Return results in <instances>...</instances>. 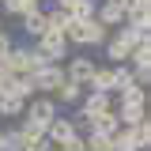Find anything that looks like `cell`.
I'll use <instances>...</instances> for the list:
<instances>
[{
	"label": "cell",
	"instance_id": "obj_4",
	"mask_svg": "<svg viewBox=\"0 0 151 151\" xmlns=\"http://www.w3.org/2000/svg\"><path fill=\"white\" fill-rule=\"evenodd\" d=\"M57 113H60V106L53 102V94H34V98H27V110H23V117H27L30 125H38V129H45Z\"/></svg>",
	"mask_w": 151,
	"mask_h": 151
},
{
	"label": "cell",
	"instance_id": "obj_17",
	"mask_svg": "<svg viewBox=\"0 0 151 151\" xmlns=\"http://www.w3.org/2000/svg\"><path fill=\"white\" fill-rule=\"evenodd\" d=\"M0 147H4V151H23V132H19V125H8V129H4Z\"/></svg>",
	"mask_w": 151,
	"mask_h": 151
},
{
	"label": "cell",
	"instance_id": "obj_7",
	"mask_svg": "<svg viewBox=\"0 0 151 151\" xmlns=\"http://www.w3.org/2000/svg\"><path fill=\"white\" fill-rule=\"evenodd\" d=\"M91 72H94V60L87 53H68V60H64V76H68V79H76V83H83V87H87V79H91Z\"/></svg>",
	"mask_w": 151,
	"mask_h": 151
},
{
	"label": "cell",
	"instance_id": "obj_21",
	"mask_svg": "<svg viewBox=\"0 0 151 151\" xmlns=\"http://www.w3.org/2000/svg\"><path fill=\"white\" fill-rule=\"evenodd\" d=\"M136 136H140V147L147 151V147H151V121H147V117L136 121Z\"/></svg>",
	"mask_w": 151,
	"mask_h": 151
},
{
	"label": "cell",
	"instance_id": "obj_12",
	"mask_svg": "<svg viewBox=\"0 0 151 151\" xmlns=\"http://www.w3.org/2000/svg\"><path fill=\"white\" fill-rule=\"evenodd\" d=\"M117 125H121V121H117V110H106V113H98V117H91V132H106V136H113Z\"/></svg>",
	"mask_w": 151,
	"mask_h": 151
},
{
	"label": "cell",
	"instance_id": "obj_14",
	"mask_svg": "<svg viewBox=\"0 0 151 151\" xmlns=\"http://www.w3.org/2000/svg\"><path fill=\"white\" fill-rule=\"evenodd\" d=\"M83 151H113V140L106 132H83Z\"/></svg>",
	"mask_w": 151,
	"mask_h": 151
},
{
	"label": "cell",
	"instance_id": "obj_26",
	"mask_svg": "<svg viewBox=\"0 0 151 151\" xmlns=\"http://www.w3.org/2000/svg\"><path fill=\"white\" fill-rule=\"evenodd\" d=\"M0 140H4V129H0ZM0 151H4V147H0Z\"/></svg>",
	"mask_w": 151,
	"mask_h": 151
},
{
	"label": "cell",
	"instance_id": "obj_3",
	"mask_svg": "<svg viewBox=\"0 0 151 151\" xmlns=\"http://www.w3.org/2000/svg\"><path fill=\"white\" fill-rule=\"evenodd\" d=\"M132 45H136V34H132L129 27H113L110 38L102 42V49H106V60L110 64H121V60H129Z\"/></svg>",
	"mask_w": 151,
	"mask_h": 151
},
{
	"label": "cell",
	"instance_id": "obj_27",
	"mask_svg": "<svg viewBox=\"0 0 151 151\" xmlns=\"http://www.w3.org/2000/svg\"><path fill=\"white\" fill-rule=\"evenodd\" d=\"M34 4H42V0H34Z\"/></svg>",
	"mask_w": 151,
	"mask_h": 151
},
{
	"label": "cell",
	"instance_id": "obj_24",
	"mask_svg": "<svg viewBox=\"0 0 151 151\" xmlns=\"http://www.w3.org/2000/svg\"><path fill=\"white\" fill-rule=\"evenodd\" d=\"M53 8H64V12H72V8H76V0H53Z\"/></svg>",
	"mask_w": 151,
	"mask_h": 151
},
{
	"label": "cell",
	"instance_id": "obj_6",
	"mask_svg": "<svg viewBox=\"0 0 151 151\" xmlns=\"http://www.w3.org/2000/svg\"><path fill=\"white\" fill-rule=\"evenodd\" d=\"M125 15H129V4H121V0H98V12H94V19L102 23V27H121L125 23Z\"/></svg>",
	"mask_w": 151,
	"mask_h": 151
},
{
	"label": "cell",
	"instance_id": "obj_5",
	"mask_svg": "<svg viewBox=\"0 0 151 151\" xmlns=\"http://www.w3.org/2000/svg\"><path fill=\"white\" fill-rule=\"evenodd\" d=\"M30 79H34V91L38 94H53L57 87L64 83V64H42V68L30 72Z\"/></svg>",
	"mask_w": 151,
	"mask_h": 151
},
{
	"label": "cell",
	"instance_id": "obj_15",
	"mask_svg": "<svg viewBox=\"0 0 151 151\" xmlns=\"http://www.w3.org/2000/svg\"><path fill=\"white\" fill-rule=\"evenodd\" d=\"M113 110H117V121L121 125H136V121L147 117V106H113Z\"/></svg>",
	"mask_w": 151,
	"mask_h": 151
},
{
	"label": "cell",
	"instance_id": "obj_19",
	"mask_svg": "<svg viewBox=\"0 0 151 151\" xmlns=\"http://www.w3.org/2000/svg\"><path fill=\"white\" fill-rule=\"evenodd\" d=\"M23 151H53V144H49L45 132H38V136H30V140L23 144Z\"/></svg>",
	"mask_w": 151,
	"mask_h": 151
},
{
	"label": "cell",
	"instance_id": "obj_10",
	"mask_svg": "<svg viewBox=\"0 0 151 151\" xmlns=\"http://www.w3.org/2000/svg\"><path fill=\"white\" fill-rule=\"evenodd\" d=\"M19 27H23V34L34 42L38 34H45V8H30L27 15L19 19Z\"/></svg>",
	"mask_w": 151,
	"mask_h": 151
},
{
	"label": "cell",
	"instance_id": "obj_11",
	"mask_svg": "<svg viewBox=\"0 0 151 151\" xmlns=\"http://www.w3.org/2000/svg\"><path fill=\"white\" fill-rule=\"evenodd\" d=\"M27 110V102L15 98V94H0V117H8V121H19Z\"/></svg>",
	"mask_w": 151,
	"mask_h": 151
},
{
	"label": "cell",
	"instance_id": "obj_23",
	"mask_svg": "<svg viewBox=\"0 0 151 151\" xmlns=\"http://www.w3.org/2000/svg\"><path fill=\"white\" fill-rule=\"evenodd\" d=\"M53 151H83V136H72V140H64V144H57Z\"/></svg>",
	"mask_w": 151,
	"mask_h": 151
},
{
	"label": "cell",
	"instance_id": "obj_28",
	"mask_svg": "<svg viewBox=\"0 0 151 151\" xmlns=\"http://www.w3.org/2000/svg\"><path fill=\"white\" fill-rule=\"evenodd\" d=\"M0 4H4V0H0Z\"/></svg>",
	"mask_w": 151,
	"mask_h": 151
},
{
	"label": "cell",
	"instance_id": "obj_2",
	"mask_svg": "<svg viewBox=\"0 0 151 151\" xmlns=\"http://www.w3.org/2000/svg\"><path fill=\"white\" fill-rule=\"evenodd\" d=\"M34 49L45 57L49 64H64V60H68V53H72L68 38L60 34V30H45V34H38V38H34Z\"/></svg>",
	"mask_w": 151,
	"mask_h": 151
},
{
	"label": "cell",
	"instance_id": "obj_25",
	"mask_svg": "<svg viewBox=\"0 0 151 151\" xmlns=\"http://www.w3.org/2000/svg\"><path fill=\"white\" fill-rule=\"evenodd\" d=\"M4 76H12V72H4V64H0V83H4Z\"/></svg>",
	"mask_w": 151,
	"mask_h": 151
},
{
	"label": "cell",
	"instance_id": "obj_18",
	"mask_svg": "<svg viewBox=\"0 0 151 151\" xmlns=\"http://www.w3.org/2000/svg\"><path fill=\"white\" fill-rule=\"evenodd\" d=\"M94 12H98V0H76V8H72L76 19H94Z\"/></svg>",
	"mask_w": 151,
	"mask_h": 151
},
{
	"label": "cell",
	"instance_id": "obj_9",
	"mask_svg": "<svg viewBox=\"0 0 151 151\" xmlns=\"http://www.w3.org/2000/svg\"><path fill=\"white\" fill-rule=\"evenodd\" d=\"M83 91H87L83 83H76V79L64 76V83L53 91V102H57V106H72V110H76V106H79V98H83Z\"/></svg>",
	"mask_w": 151,
	"mask_h": 151
},
{
	"label": "cell",
	"instance_id": "obj_8",
	"mask_svg": "<svg viewBox=\"0 0 151 151\" xmlns=\"http://www.w3.org/2000/svg\"><path fill=\"white\" fill-rule=\"evenodd\" d=\"M76 110H83L87 117H98V113L113 110V94H106V91H83V98H79Z\"/></svg>",
	"mask_w": 151,
	"mask_h": 151
},
{
	"label": "cell",
	"instance_id": "obj_20",
	"mask_svg": "<svg viewBox=\"0 0 151 151\" xmlns=\"http://www.w3.org/2000/svg\"><path fill=\"white\" fill-rule=\"evenodd\" d=\"M68 121H72V129L79 132V136H83V132H91V117H87L83 110H72V117H68Z\"/></svg>",
	"mask_w": 151,
	"mask_h": 151
},
{
	"label": "cell",
	"instance_id": "obj_22",
	"mask_svg": "<svg viewBox=\"0 0 151 151\" xmlns=\"http://www.w3.org/2000/svg\"><path fill=\"white\" fill-rule=\"evenodd\" d=\"M12 45H15V38H12L8 30H4V27H0V60H4V57L12 53Z\"/></svg>",
	"mask_w": 151,
	"mask_h": 151
},
{
	"label": "cell",
	"instance_id": "obj_13",
	"mask_svg": "<svg viewBox=\"0 0 151 151\" xmlns=\"http://www.w3.org/2000/svg\"><path fill=\"white\" fill-rule=\"evenodd\" d=\"M68 19H72V12H64V8H45V30H60L64 34Z\"/></svg>",
	"mask_w": 151,
	"mask_h": 151
},
{
	"label": "cell",
	"instance_id": "obj_1",
	"mask_svg": "<svg viewBox=\"0 0 151 151\" xmlns=\"http://www.w3.org/2000/svg\"><path fill=\"white\" fill-rule=\"evenodd\" d=\"M64 38H68V45L76 49H94V45H102L106 38H110V27H102L98 19H68V27H64Z\"/></svg>",
	"mask_w": 151,
	"mask_h": 151
},
{
	"label": "cell",
	"instance_id": "obj_16",
	"mask_svg": "<svg viewBox=\"0 0 151 151\" xmlns=\"http://www.w3.org/2000/svg\"><path fill=\"white\" fill-rule=\"evenodd\" d=\"M0 8H4V12H8L12 19H23L27 12H30V8H42V4H34V0H4Z\"/></svg>",
	"mask_w": 151,
	"mask_h": 151
}]
</instances>
